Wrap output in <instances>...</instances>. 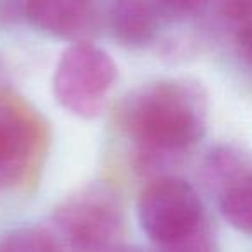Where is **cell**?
<instances>
[{"mask_svg":"<svg viewBox=\"0 0 252 252\" xmlns=\"http://www.w3.org/2000/svg\"><path fill=\"white\" fill-rule=\"evenodd\" d=\"M118 114L121 128L138 149L137 166L151 175L202 138L207 97L195 80H161L131 92Z\"/></svg>","mask_w":252,"mask_h":252,"instance_id":"6da1fadb","label":"cell"},{"mask_svg":"<svg viewBox=\"0 0 252 252\" xmlns=\"http://www.w3.org/2000/svg\"><path fill=\"white\" fill-rule=\"evenodd\" d=\"M138 220L145 235L169 252H209L202 202L185 180L152 178L138 199Z\"/></svg>","mask_w":252,"mask_h":252,"instance_id":"7a4b0ae2","label":"cell"},{"mask_svg":"<svg viewBox=\"0 0 252 252\" xmlns=\"http://www.w3.org/2000/svg\"><path fill=\"white\" fill-rule=\"evenodd\" d=\"M59 252H128L119 197L105 185H88L56 207L49 228Z\"/></svg>","mask_w":252,"mask_h":252,"instance_id":"3957f363","label":"cell"},{"mask_svg":"<svg viewBox=\"0 0 252 252\" xmlns=\"http://www.w3.org/2000/svg\"><path fill=\"white\" fill-rule=\"evenodd\" d=\"M118 78L112 57L100 47L76 42L67 47L54 73V95L78 118H97Z\"/></svg>","mask_w":252,"mask_h":252,"instance_id":"277c9868","label":"cell"},{"mask_svg":"<svg viewBox=\"0 0 252 252\" xmlns=\"http://www.w3.org/2000/svg\"><path fill=\"white\" fill-rule=\"evenodd\" d=\"M45 126L19 98L0 94V192L28 182L45 152Z\"/></svg>","mask_w":252,"mask_h":252,"instance_id":"5b68a950","label":"cell"},{"mask_svg":"<svg viewBox=\"0 0 252 252\" xmlns=\"http://www.w3.org/2000/svg\"><path fill=\"white\" fill-rule=\"evenodd\" d=\"M204 168L218 192L223 218L252 237V156L235 147H218L209 152Z\"/></svg>","mask_w":252,"mask_h":252,"instance_id":"8992f818","label":"cell"},{"mask_svg":"<svg viewBox=\"0 0 252 252\" xmlns=\"http://www.w3.org/2000/svg\"><path fill=\"white\" fill-rule=\"evenodd\" d=\"M25 19L50 36L85 42L97 28V0H25Z\"/></svg>","mask_w":252,"mask_h":252,"instance_id":"52a82bcc","label":"cell"},{"mask_svg":"<svg viewBox=\"0 0 252 252\" xmlns=\"http://www.w3.org/2000/svg\"><path fill=\"white\" fill-rule=\"evenodd\" d=\"M107 19L119 43L144 47L158 36L162 16L154 0H114Z\"/></svg>","mask_w":252,"mask_h":252,"instance_id":"ba28073f","label":"cell"},{"mask_svg":"<svg viewBox=\"0 0 252 252\" xmlns=\"http://www.w3.org/2000/svg\"><path fill=\"white\" fill-rule=\"evenodd\" d=\"M0 252H59L47 228H16L0 237Z\"/></svg>","mask_w":252,"mask_h":252,"instance_id":"9c48e42d","label":"cell"},{"mask_svg":"<svg viewBox=\"0 0 252 252\" xmlns=\"http://www.w3.org/2000/svg\"><path fill=\"white\" fill-rule=\"evenodd\" d=\"M154 2L162 18L176 19V21L195 18L202 14L204 9L211 4V0H154Z\"/></svg>","mask_w":252,"mask_h":252,"instance_id":"30bf717a","label":"cell"},{"mask_svg":"<svg viewBox=\"0 0 252 252\" xmlns=\"http://www.w3.org/2000/svg\"><path fill=\"white\" fill-rule=\"evenodd\" d=\"M223 18L233 23H252V0H211Z\"/></svg>","mask_w":252,"mask_h":252,"instance_id":"8fae6325","label":"cell"},{"mask_svg":"<svg viewBox=\"0 0 252 252\" xmlns=\"http://www.w3.org/2000/svg\"><path fill=\"white\" fill-rule=\"evenodd\" d=\"M235 42H237V49L242 61L252 71V23H245V25L238 26Z\"/></svg>","mask_w":252,"mask_h":252,"instance_id":"7c38bea8","label":"cell"},{"mask_svg":"<svg viewBox=\"0 0 252 252\" xmlns=\"http://www.w3.org/2000/svg\"><path fill=\"white\" fill-rule=\"evenodd\" d=\"M25 19V0H0V21L14 25Z\"/></svg>","mask_w":252,"mask_h":252,"instance_id":"4fadbf2b","label":"cell"}]
</instances>
